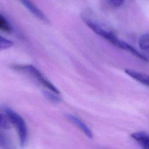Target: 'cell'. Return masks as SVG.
<instances>
[{
    "instance_id": "obj_8",
    "label": "cell",
    "mask_w": 149,
    "mask_h": 149,
    "mask_svg": "<svg viewBox=\"0 0 149 149\" xmlns=\"http://www.w3.org/2000/svg\"><path fill=\"white\" fill-rule=\"evenodd\" d=\"M139 45L144 53L149 54V33H144L140 36L139 40Z\"/></svg>"
},
{
    "instance_id": "obj_7",
    "label": "cell",
    "mask_w": 149,
    "mask_h": 149,
    "mask_svg": "<svg viewBox=\"0 0 149 149\" xmlns=\"http://www.w3.org/2000/svg\"><path fill=\"white\" fill-rule=\"evenodd\" d=\"M67 116L68 119L75 125H76L88 137H93V133L91 130L87 126V125L80 119H79V118L73 115H68Z\"/></svg>"
},
{
    "instance_id": "obj_5",
    "label": "cell",
    "mask_w": 149,
    "mask_h": 149,
    "mask_svg": "<svg viewBox=\"0 0 149 149\" xmlns=\"http://www.w3.org/2000/svg\"><path fill=\"white\" fill-rule=\"evenodd\" d=\"M130 137L143 149H149V134L146 132L143 131L135 132L130 134Z\"/></svg>"
},
{
    "instance_id": "obj_11",
    "label": "cell",
    "mask_w": 149,
    "mask_h": 149,
    "mask_svg": "<svg viewBox=\"0 0 149 149\" xmlns=\"http://www.w3.org/2000/svg\"><path fill=\"white\" fill-rule=\"evenodd\" d=\"M13 44L14 43L12 41L0 35V51L10 48Z\"/></svg>"
},
{
    "instance_id": "obj_2",
    "label": "cell",
    "mask_w": 149,
    "mask_h": 149,
    "mask_svg": "<svg viewBox=\"0 0 149 149\" xmlns=\"http://www.w3.org/2000/svg\"><path fill=\"white\" fill-rule=\"evenodd\" d=\"M11 67L16 71L21 72L31 76V77L36 79L39 83L47 88L48 90L58 94H59V91L56 87L52 83H51L37 68L33 65L13 64L11 65Z\"/></svg>"
},
{
    "instance_id": "obj_13",
    "label": "cell",
    "mask_w": 149,
    "mask_h": 149,
    "mask_svg": "<svg viewBox=\"0 0 149 149\" xmlns=\"http://www.w3.org/2000/svg\"><path fill=\"white\" fill-rule=\"evenodd\" d=\"M44 94H45V96L47 98H48L49 100H50L52 101L58 102V101H59L60 100H61L60 97L58 95V94H56V93H55L54 92H52L51 91H45Z\"/></svg>"
},
{
    "instance_id": "obj_14",
    "label": "cell",
    "mask_w": 149,
    "mask_h": 149,
    "mask_svg": "<svg viewBox=\"0 0 149 149\" xmlns=\"http://www.w3.org/2000/svg\"><path fill=\"white\" fill-rule=\"evenodd\" d=\"M109 2L115 7H119L122 6L125 2V0H108Z\"/></svg>"
},
{
    "instance_id": "obj_3",
    "label": "cell",
    "mask_w": 149,
    "mask_h": 149,
    "mask_svg": "<svg viewBox=\"0 0 149 149\" xmlns=\"http://www.w3.org/2000/svg\"><path fill=\"white\" fill-rule=\"evenodd\" d=\"M5 111L10 123L17 129L20 145L24 146L27 139V129L24 119L19 113L8 107H5Z\"/></svg>"
},
{
    "instance_id": "obj_6",
    "label": "cell",
    "mask_w": 149,
    "mask_h": 149,
    "mask_svg": "<svg viewBox=\"0 0 149 149\" xmlns=\"http://www.w3.org/2000/svg\"><path fill=\"white\" fill-rule=\"evenodd\" d=\"M125 72L134 80L149 87V75L130 69H125Z\"/></svg>"
},
{
    "instance_id": "obj_9",
    "label": "cell",
    "mask_w": 149,
    "mask_h": 149,
    "mask_svg": "<svg viewBox=\"0 0 149 149\" xmlns=\"http://www.w3.org/2000/svg\"><path fill=\"white\" fill-rule=\"evenodd\" d=\"M0 30L6 33H10L12 30L8 20L1 14H0Z\"/></svg>"
},
{
    "instance_id": "obj_12",
    "label": "cell",
    "mask_w": 149,
    "mask_h": 149,
    "mask_svg": "<svg viewBox=\"0 0 149 149\" xmlns=\"http://www.w3.org/2000/svg\"><path fill=\"white\" fill-rule=\"evenodd\" d=\"M0 147L4 149H10L11 145L8 138L0 132Z\"/></svg>"
},
{
    "instance_id": "obj_1",
    "label": "cell",
    "mask_w": 149,
    "mask_h": 149,
    "mask_svg": "<svg viewBox=\"0 0 149 149\" xmlns=\"http://www.w3.org/2000/svg\"><path fill=\"white\" fill-rule=\"evenodd\" d=\"M83 21L86 24L95 34L108 41L116 47L131 53V54L141 60L145 62L149 61L148 58L145 55L139 52L136 48L130 45L129 44L118 38V37L116 36L113 33L104 29L97 23L87 18L83 19Z\"/></svg>"
},
{
    "instance_id": "obj_10",
    "label": "cell",
    "mask_w": 149,
    "mask_h": 149,
    "mask_svg": "<svg viewBox=\"0 0 149 149\" xmlns=\"http://www.w3.org/2000/svg\"><path fill=\"white\" fill-rule=\"evenodd\" d=\"M11 127V123L6 113L0 111V128L9 129Z\"/></svg>"
},
{
    "instance_id": "obj_4",
    "label": "cell",
    "mask_w": 149,
    "mask_h": 149,
    "mask_svg": "<svg viewBox=\"0 0 149 149\" xmlns=\"http://www.w3.org/2000/svg\"><path fill=\"white\" fill-rule=\"evenodd\" d=\"M21 3L37 18L44 23H48L49 20L46 15L31 0H19Z\"/></svg>"
}]
</instances>
